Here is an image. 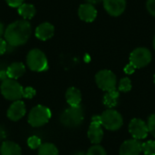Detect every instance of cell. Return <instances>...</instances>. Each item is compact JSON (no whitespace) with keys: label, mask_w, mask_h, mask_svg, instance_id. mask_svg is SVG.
<instances>
[{"label":"cell","mask_w":155,"mask_h":155,"mask_svg":"<svg viewBox=\"0 0 155 155\" xmlns=\"http://www.w3.org/2000/svg\"><path fill=\"white\" fill-rule=\"evenodd\" d=\"M142 153V143L136 139L127 140L120 148V155H139Z\"/></svg>","instance_id":"cell-13"},{"label":"cell","mask_w":155,"mask_h":155,"mask_svg":"<svg viewBox=\"0 0 155 155\" xmlns=\"http://www.w3.org/2000/svg\"><path fill=\"white\" fill-rule=\"evenodd\" d=\"M106 12L112 16L121 15L126 8V0H104Z\"/></svg>","instance_id":"cell-11"},{"label":"cell","mask_w":155,"mask_h":155,"mask_svg":"<svg viewBox=\"0 0 155 155\" xmlns=\"http://www.w3.org/2000/svg\"><path fill=\"white\" fill-rule=\"evenodd\" d=\"M153 48H154V50H155V37H154V39H153Z\"/></svg>","instance_id":"cell-36"},{"label":"cell","mask_w":155,"mask_h":155,"mask_svg":"<svg viewBox=\"0 0 155 155\" xmlns=\"http://www.w3.org/2000/svg\"><path fill=\"white\" fill-rule=\"evenodd\" d=\"M32 34V26L28 20H17L11 23L5 30V40L13 47L25 45Z\"/></svg>","instance_id":"cell-1"},{"label":"cell","mask_w":155,"mask_h":155,"mask_svg":"<svg viewBox=\"0 0 155 155\" xmlns=\"http://www.w3.org/2000/svg\"><path fill=\"white\" fill-rule=\"evenodd\" d=\"M3 34H5V27H4V25L0 22V38H1V35H3Z\"/></svg>","instance_id":"cell-34"},{"label":"cell","mask_w":155,"mask_h":155,"mask_svg":"<svg viewBox=\"0 0 155 155\" xmlns=\"http://www.w3.org/2000/svg\"><path fill=\"white\" fill-rule=\"evenodd\" d=\"M25 103L18 100L15 101L7 110V117L14 122L19 121L25 114Z\"/></svg>","instance_id":"cell-12"},{"label":"cell","mask_w":155,"mask_h":155,"mask_svg":"<svg viewBox=\"0 0 155 155\" xmlns=\"http://www.w3.org/2000/svg\"><path fill=\"white\" fill-rule=\"evenodd\" d=\"M86 155H106V152L102 146L95 144L88 150Z\"/></svg>","instance_id":"cell-24"},{"label":"cell","mask_w":155,"mask_h":155,"mask_svg":"<svg viewBox=\"0 0 155 155\" xmlns=\"http://www.w3.org/2000/svg\"><path fill=\"white\" fill-rule=\"evenodd\" d=\"M35 94V90L32 87H26L25 88V97L24 98H29L31 99Z\"/></svg>","instance_id":"cell-29"},{"label":"cell","mask_w":155,"mask_h":155,"mask_svg":"<svg viewBox=\"0 0 155 155\" xmlns=\"http://www.w3.org/2000/svg\"><path fill=\"white\" fill-rule=\"evenodd\" d=\"M132 89V82L128 77H124L121 79L119 83V91L120 92H129Z\"/></svg>","instance_id":"cell-23"},{"label":"cell","mask_w":155,"mask_h":155,"mask_svg":"<svg viewBox=\"0 0 155 155\" xmlns=\"http://www.w3.org/2000/svg\"><path fill=\"white\" fill-rule=\"evenodd\" d=\"M74 155H86V153H84V152H77V153H75Z\"/></svg>","instance_id":"cell-35"},{"label":"cell","mask_w":155,"mask_h":155,"mask_svg":"<svg viewBox=\"0 0 155 155\" xmlns=\"http://www.w3.org/2000/svg\"><path fill=\"white\" fill-rule=\"evenodd\" d=\"M6 73L10 79L16 80L25 73V66L20 62H15L7 67Z\"/></svg>","instance_id":"cell-16"},{"label":"cell","mask_w":155,"mask_h":155,"mask_svg":"<svg viewBox=\"0 0 155 155\" xmlns=\"http://www.w3.org/2000/svg\"><path fill=\"white\" fill-rule=\"evenodd\" d=\"M35 7L32 4H27L24 3L18 7V14L25 19V20H29L32 19L35 15Z\"/></svg>","instance_id":"cell-19"},{"label":"cell","mask_w":155,"mask_h":155,"mask_svg":"<svg viewBox=\"0 0 155 155\" xmlns=\"http://www.w3.org/2000/svg\"><path fill=\"white\" fill-rule=\"evenodd\" d=\"M119 100V92L116 90L106 92L105 95L104 96V104L108 108H114L117 105Z\"/></svg>","instance_id":"cell-20"},{"label":"cell","mask_w":155,"mask_h":155,"mask_svg":"<svg viewBox=\"0 0 155 155\" xmlns=\"http://www.w3.org/2000/svg\"><path fill=\"white\" fill-rule=\"evenodd\" d=\"M148 130L149 133L152 134V135H153L155 137V114H152L149 119H148Z\"/></svg>","instance_id":"cell-26"},{"label":"cell","mask_w":155,"mask_h":155,"mask_svg":"<svg viewBox=\"0 0 155 155\" xmlns=\"http://www.w3.org/2000/svg\"><path fill=\"white\" fill-rule=\"evenodd\" d=\"M95 82L97 86L105 92L116 90V76L110 70H101L95 75Z\"/></svg>","instance_id":"cell-6"},{"label":"cell","mask_w":155,"mask_h":155,"mask_svg":"<svg viewBox=\"0 0 155 155\" xmlns=\"http://www.w3.org/2000/svg\"><path fill=\"white\" fill-rule=\"evenodd\" d=\"M51 115L50 109L44 105H36L29 113L28 123L33 127H41L48 123Z\"/></svg>","instance_id":"cell-5"},{"label":"cell","mask_w":155,"mask_h":155,"mask_svg":"<svg viewBox=\"0 0 155 155\" xmlns=\"http://www.w3.org/2000/svg\"><path fill=\"white\" fill-rule=\"evenodd\" d=\"M27 144L28 146L35 150V149H38L41 145H42V143H41V139L37 136H31L28 138L27 140Z\"/></svg>","instance_id":"cell-25"},{"label":"cell","mask_w":155,"mask_h":155,"mask_svg":"<svg viewBox=\"0 0 155 155\" xmlns=\"http://www.w3.org/2000/svg\"><path fill=\"white\" fill-rule=\"evenodd\" d=\"M54 34V27L52 24L45 22L40 24L35 29V36L41 41L50 39Z\"/></svg>","instance_id":"cell-15"},{"label":"cell","mask_w":155,"mask_h":155,"mask_svg":"<svg viewBox=\"0 0 155 155\" xmlns=\"http://www.w3.org/2000/svg\"><path fill=\"white\" fill-rule=\"evenodd\" d=\"M84 121V111L82 107L79 106H70L65 109L61 116L60 122L63 125L68 128L78 127Z\"/></svg>","instance_id":"cell-3"},{"label":"cell","mask_w":155,"mask_h":155,"mask_svg":"<svg viewBox=\"0 0 155 155\" xmlns=\"http://www.w3.org/2000/svg\"><path fill=\"white\" fill-rule=\"evenodd\" d=\"M87 134H88V138L90 139L92 143L98 144L101 143V141L103 140V137H104L101 115L93 116Z\"/></svg>","instance_id":"cell-9"},{"label":"cell","mask_w":155,"mask_h":155,"mask_svg":"<svg viewBox=\"0 0 155 155\" xmlns=\"http://www.w3.org/2000/svg\"><path fill=\"white\" fill-rule=\"evenodd\" d=\"M152 61V53L145 47H138L130 54V63L135 68H143Z\"/></svg>","instance_id":"cell-8"},{"label":"cell","mask_w":155,"mask_h":155,"mask_svg":"<svg viewBox=\"0 0 155 155\" xmlns=\"http://www.w3.org/2000/svg\"><path fill=\"white\" fill-rule=\"evenodd\" d=\"M8 75H7V73L6 71H0V80L2 81H5L6 79H8Z\"/></svg>","instance_id":"cell-32"},{"label":"cell","mask_w":155,"mask_h":155,"mask_svg":"<svg viewBox=\"0 0 155 155\" xmlns=\"http://www.w3.org/2000/svg\"><path fill=\"white\" fill-rule=\"evenodd\" d=\"M135 67L131 64V63H129L125 67H124V73L125 74H134V71H135Z\"/></svg>","instance_id":"cell-31"},{"label":"cell","mask_w":155,"mask_h":155,"mask_svg":"<svg viewBox=\"0 0 155 155\" xmlns=\"http://www.w3.org/2000/svg\"><path fill=\"white\" fill-rule=\"evenodd\" d=\"M129 132L134 139L143 140L145 139L148 135L149 130L148 125L141 119L134 118L130 122L129 124Z\"/></svg>","instance_id":"cell-10"},{"label":"cell","mask_w":155,"mask_h":155,"mask_svg":"<svg viewBox=\"0 0 155 155\" xmlns=\"http://www.w3.org/2000/svg\"><path fill=\"white\" fill-rule=\"evenodd\" d=\"M38 155H58V150L54 144L45 143L38 148Z\"/></svg>","instance_id":"cell-21"},{"label":"cell","mask_w":155,"mask_h":155,"mask_svg":"<svg viewBox=\"0 0 155 155\" xmlns=\"http://www.w3.org/2000/svg\"><path fill=\"white\" fill-rule=\"evenodd\" d=\"M1 155H22L20 146L11 141H5L0 148Z\"/></svg>","instance_id":"cell-18"},{"label":"cell","mask_w":155,"mask_h":155,"mask_svg":"<svg viewBox=\"0 0 155 155\" xmlns=\"http://www.w3.org/2000/svg\"><path fill=\"white\" fill-rule=\"evenodd\" d=\"M146 7L148 12L155 17V0H147Z\"/></svg>","instance_id":"cell-27"},{"label":"cell","mask_w":155,"mask_h":155,"mask_svg":"<svg viewBox=\"0 0 155 155\" xmlns=\"http://www.w3.org/2000/svg\"><path fill=\"white\" fill-rule=\"evenodd\" d=\"M101 119L102 125H104V128L109 131H117L122 127L124 124L122 115L117 111L113 109L104 111L101 114Z\"/></svg>","instance_id":"cell-7"},{"label":"cell","mask_w":155,"mask_h":155,"mask_svg":"<svg viewBox=\"0 0 155 155\" xmlns=\"http://www.w3.org/2000/svg\"><path fill=\"white\" fill-rule=\"evenodd\" d=\"M87 1V3L88 4H91V5H94V4H98V3H100L101 1H104V0H86Z\"/></svg>","instance_id":"cell-33"},{"label":"cell","mask_w":155,"mask_h":155,"mask_svg":"<svg viewBox=\"0 0 155 155\" xmlns=\"http://www.w3.org/2000/svg\"><path fill=\"white\" fill-rule=\"evenodd\" d=\"M7 43L5 39L0 38V55L4 54L7 50Z\"/></svg>","instance_id":"cell-30"},{"label":"cell","mask_w":155,"mask_h":155,"mask_svg":"<svg viewBox=\"0 0 155 155\" xmlns=\"http://www.w3.org/2000/svg\"><path fill=\"white\" fill-rule=\"evenodd\" d=\"M78 15L81 20L84 22H93L97 15V11L95 7L91 4H83L79 6Z\"/></svg>","instance_id":"cell-14"},{"label":"cell","mask_w":155,"mask_h":155,"mask_svg":"<svg viewBox=\"0 0 155 155\" xmlns=\"http://www.w3.org/2000/svg\"><path fill=\"white\" fill-rule=\"evenodd\" d=\"M26 64L30 70L35 72H43L48 68L47 58L39 49H32L27 54Z\"/></svg>","instance_id":"cell-4"},{"label":"cell","mask_w":155,"mask_h":155,"mask_svg":"<svg viewBox=\"0 0 155 155\" xmlns=\"http://www.w3.org/2000/svg\"><path fill=\"white\" fill-rule=\"evenodd\" d=\"M1 94L10 101H18L25 97V88L15 79H6L1 84Z\"/></svg>","instance_id":"cell-2"},{"label":"cell","mask_w":155,"mask_h":155,"mask_svg":"<svg viewBox=\"0 0 155 155\" xmlns=\"http://www.w3.org/2000/svg\"><path fill=\"white\" fill-rule=\"evenodd\" d=\"M153 81H154V84H155V74H154V76H153Z\"/></svg>","instance_id":"cell-37"},{"label":"cell","mask_w":155,"mask_h":155,"mask_svg":"<svg viewBox=\"0 0 155 155\" xmlns=\"http://www.w3.org/2000/svg\"><path fill=\"white\" fill-rule=\"evenodd\" d=\"M65 98L70 106H79L82 101V94L77 88L70 87L66 91Z\"/></svg>","instance_id":"cell-17"},{"label":"cell","mask_w":155,"mask_h":155,"mask_svg":"<svg viewBox=\"0 0 155 155\" xmlns=\"http://www.w3.org/2000/svg\"><path fill=\"white\" fill-rule=\"evenodd\" d=\"M25 0H5L6 4L11 7H19L22 4H24Z\"/></svg>","instance_id":"cell-28"},{"label":"cell","mask_w":155,"mask_h":155,"mask_svg":"<svg viewBox=\"0 0 155 155\" xmlns=\"http://www.w3.org/2000/svg\"><path fill=\"white\" fill-rule=\"evenodd\" d=\"M142 152L145 155H155V141H148L142 143Z\"/></svg>","instance_id":"cell-22"}]
</instances>
